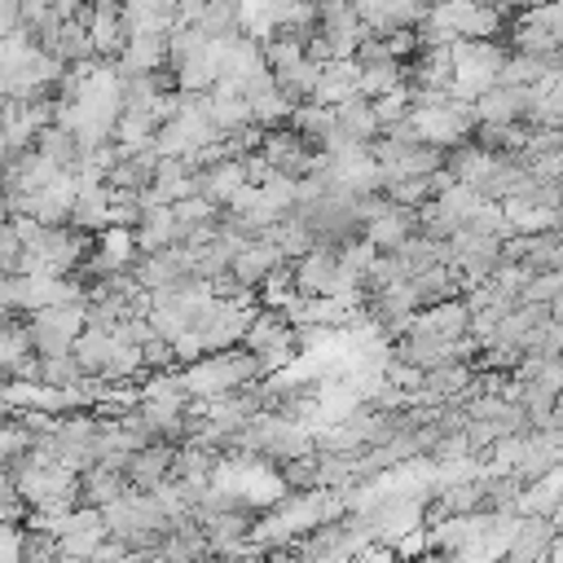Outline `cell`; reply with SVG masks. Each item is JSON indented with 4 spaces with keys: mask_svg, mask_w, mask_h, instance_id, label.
I'll list each match as a JSON object with an SVG mask.
<instances>
[{
    "mask_svg": "<svg viewBox=\"0 0 563 563\" xmlns=\"http://www.w3.org/2000/svg\"><path fill=\"white\" fill-rule=\"evenodd\" d=\"M88 330V303H48L31 312V334L40 356L75 352V339Z\"/></svg>",
    "mask_w": 563,
    "mask_h": 563,
    "instance_id": "1",
    "label": "cell"
},
{
    "mask_svg": "<svg viewBox=\"0 0 563 563\" xmlns=\"http://www.w3.org/2000/svg\"><path fill=\"white\" fill-rule=\"evenodd\" d=\"M537 88H519V84H493L488 92L475 97V114L479 123H523V114L532 110Z\"/></svg>",
    "mask_w": 563,
    "mask_h": 563,
    "instance_id": "2",
    "label": "cell"
},
{
    "mask_svg": "<svg viewBox=\"0 0 563 563\" xmlns=\"http://www.w3.org/2000/svg\"><path fill=\"white\" fill-rule=\"evenodd\" d=\"M295 290H299L303 299L334 295V290H339V251L317 246L312 255L295 260Z\"/></svg>",
    "mask_w": 563,
    "mask_h": 563,
    "instance_id": "3",
    "label": "cell"
},
{
    "mask_svg": "<svg viewBox=\"0 0 563 563\" xmlns=\"http://www.w3.org/2000/svg\"><path fill=\"white\" fill-rule=\"evenodd\" d=\"M172 462H176V444L154 440V444H145V449L132 453V462H128V484H132L136 493H158V488L172 479Z\"/></svg>",
    "mask_w": 563,
    "mask_h": 563,
    "instance_id": "4",
    "label": "cell"
},
{
    "mask_svg": "<svg viewBox=\"0 0 563 563\" xmlns=\"http://www.w3.org/2000/svg\"><path fill=\"white\" fill-rule=\"evenodd\" d=\"M242 189H246V167H242V158H220V163L194 172V194L211 198L216 207H229Z\"/></svg>",
    "mask_w": 563,
    "mask_h": 563,
    "instance_id": "5",
    "label": "cell"
},
{
    "mask_svg": "<svg viewBox=\"0 0 563 563\" xmlns=\"http://www.w3.org/2000/svg\"><path fill=\"white\" fill-rule=\"evenodd\" d=\"M128 493H132L128 475L114 471V466H106V462H92L88 471H79V506L106 510L110 501H119V497H128Z\"/></svg>",
    "mask_w": 563,
    "mask_h": 563,
    "instance_id": "6",
    "label": "cell"
},
{
    "mask_svg": "<svg viewBox=\"0 0 563 563\" xmlns=\"http://www.w3.org/2000/svg\"><path fill=\"white\" fill-rule=\"evenodd\" d=\"M475 383V361H444L422 374V400H462Z\"/></svg>",
    "mask_w": 563,
    "mask_h": 563,
    "instance_id": "7",
    "label": "cell"
},
{
    "mask_svg": "<svg viewBox=\"0 0 563 563\" xmlns=\"http://www.w3.org/2000/svg\"><path fill=\"white\" fill-rule=\"evenodd\" d=\"M413 233H418V211H413V207H396V202H391L378 220L365 224V238H369L378 251H400Z\"/></svg>",
    "mask_w": 563,
    "mask_h": 563,
    "instance_id": "8",
    "label": "cell"
},
{
    "mask_svg": "<svg viewBox=\"0 0 563 563\" xmlns=\"http://www.w3.org/2000/svg\"><path fill=\"white\" fill-rule=\"evenodd\" d=\"M167 62H172L167 57V31H150V35H132L128 40V48L114 62V70L119 75H145V70H158Z\"/></svg>",
    "mask_w": 563,
    "mask_h": 563,
    "instance_id": "9",
    "label": "cell"
},
{
    "mask_svg": "<svg viewBox=\"0 0 563 563\" xmlns=\"http://www.w3.org/2000/svg\"><path fill=\"white\" fill-rule=\"evenodd\" d=\"M334 119H339V128H343L356 145H369V141L383 136V119H378V110H374V101H369L365 92L339 101V106H334Z\"/></svg>",
    "mask_w": 563,
    "mask_h": 563,
    "instance_id": "10",
    "label": "cell"
},
{
    "mask_svg": "<svg viewBox=\"0 0 563 563\" xmlns=\"http://www.w3.org/2000/svg\"><path fill=\"white\" fill-rule=\"evenodd\" d=\"M114 352H119V339L106 334V330H92V325H88V330L75 339V361H79L84 374L97 378V383H106V374H110V365H114Z\"/></svg>",
    "mask_w": 563,
    "mask_h": 563,
    "instance_id": "11",
    "label": "cell"
},
{
    "mask_svg": "<svg viewBox=\"0 0 563 563\" xmlns=\"http://www.w3.org/2000/svg\"><path fill=\"white\" fill-rule=\"evenodd\" d=\"M356 92H361V66L352 57H343V62H325L321 66V84H317V97L312 101L339 106V101H347Z\"/></svg>",
    "mask_w": 563,
    "mask_h": 563,
    "instance_id": "12",
    "label": "cell"
},
{
    "mask_svg": "<svg viewBox=\"0 0 563 563\" xmlns=\"http://www.w3.org/2000/svg\"><path fill=\"white\" fill-rule=\"evenodd\" d=\"M163 246H180V224L172 207H150L145 220L136 224V251H163Z\"/></svg>",
    "mask_w": 563,
    "mask_h": 563,
    "instance_id": "13",
    "label": "cell"
},
{
    "mask_svg": "<svg viewBox=\"0 0 563 563\" xmlns=\"http://www.w3.org/2000/svg\"><path fill=\"white\" fill-rule=\"evenodd\" d=\"M277 479H282V488H290V493H312V488H321V449H308V453L282 462V466H277Z\"/></svg>",
    "mask_w": 563,
    "mask_h": 563,
    "instance_id": "14",
    "label": "cell"
},
{
    "mask_svg": "<svg viewBox=\"0 0 563 563\" xmlns=\"http://www.w3.org/2000/svg\"><path fill=\"white\" fill-rule=\"evenodd\" d=\"M383 194H387V202H396V207H427L431 198H435V189H431V176H396V180H387L383 185Z\"/></svg>",
    "mask_w": 563,
    "mask_h": 563,
    "instance_id": "15",
    "label": "cell"
},
{
    "mask_svg": "<svg viewBox=\"0 0 563 563\" xmlns=\"http://www.w3.org/2000/svg\"><path fill=\"white\" fill-rule=\"evenodd\" d=\"M396 88H405V62L361 66V92H365L369 101H378V97H387V92H396Z\"/></svg>",
    "mask_w": 563,
    "mask_h": 563,
    "instance_id": "16",
    "label": "cell"
},
{
    "mask_svg": "<svg viewBox=\"0 0 563 563\" xmlns=\"http://www.w3.org/2000/svg\"><path fill=\"white\" fill-rule=\"evenodd\" d=\"M88 374L84 365L75 361V352H62V356H40V383L44 387H79Z\"/></svg>",
    "mask_w": 563,
    "mask_h": 563,
    "instance_id": "17",
    "label": "cell"
},
{
    "mask_svg": "<svg viewBox=\"0 0 563 563\" xmlns=\"http://www.w3.org/2000/svg\"><path fill=\"white\" fill-rule=\"evenodd\" d=\"M356 66H387V62H396L391 57V44H387V35H365L361 44H356V57H352Z\"/></svg>",
    "mask_w": 563,
    "mask_h": 563,
    "instance_id": "18",
    "label": "cell"
},
{
    "mask_svg": "<svg viewBox=\"0 0 563 563\" xmlns=\"http://www.w3.org/2000/svg\"><path fill=\"white\" fill-rule=\"evenodd\" d=\"M22 9H26V0H0V35L22 31Z\"/></svg>",
    "mask_w": 563,
    "mask_h": 563,
    "instance_id": "19",
    "label": "cell"
},
{
    "mask_svg": "<svg viewBox=\"0 0 563 563\" xmlns=\"http://www.w3.org/2000/svg\"><path fill=\"white\" fill-rule=\"evenodd\" d=\"M510 9H537V4H545V0H506Z\"/></svg>",
    "mask_w": 563,
    "mask_h": 563,
    "instance_id": "20",
    "label": "cell"
}]
</instances>
